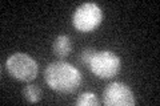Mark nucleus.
Wrapping results in <instances>:
<instances>
[{"label": "nucleus", "instance_id": "nucleus-1", "mask_svg": "<svg viewBox=\"0 0 160 106\" xmlns=\"http://www.w3.org/2000/svg\"><path fill=\"white\" fill-rule=\"evenodd\" d=\"M44 80L49 88L59 93H73L82 86L83 74L78 68L64 61L51 62L44 70Z\"/></svg>", "mask_w": 160, "mask_h": 106}, {"label": "nucleus", "instance_id": "nucleus-2", "mask_svg": "<svg viewBox=\"0 0 160 106\" xmlns=\"http://www.w3.org/2000/svg\"><path fill=\"white\" fill-rule=\"evenodd\" d=\"M6 67L8 73L15 80L22 82H29L36 78L39 65L27 53H15L7 58Z\"/></svg>", "mask_w": 160, "mask_h": 106}, {"label": "nucleus", "instance_id": "nucleus-3", "mask_svg": "<svg viewBox=\"0 0 160 106\" xmlns=\"http://www.w3.org/2000/svg\"><path fill=\"white\" fill-rule=\"evenodd\" d=\"M103 21V11L96 3H83L72 16V24L78 31L88 33L95 31Z\"/></svg>", "mask_w": 160, "mask_h": 106}, {"label": "nucleus", "instance_id": "nucleus-4", "mask_svg": "<svg viewBox=\"0 0 160 106\" xmlns=\"http://www.w3.org/2000/svg\"><path fill=\"white\" fill-rule=\"evenodd\" d=\"M122 68V62L116 53L111 50H96L89 65V70L99 78L108 80L118 76Z\"/></svg>", "mask_w": 160, "mask_h": 106}, {"label": "nucleus", "instance_id": "nucleus-5", "mask_svg": "<svg viewBox=\"0 0 160 106\" xmlns=\"http://www.w3.org/2000/svg\"><path fill=\"white\" fill-rule=\"evenodd\" d=\"M103 104L106 106H133L136 99L128 85L124 82H111L103 92Z\"/></svg>", "mask_w": 160, "mask_h": 106}, {"label": "nucleus", "instance_id": "nucleus-6", "mask_svg": "<svg viewBox=\"0 0 160 106\" xmlns=\"http://www.w3.org/2000/svg\"><path fill=\"white\" fill-rule=\"evenodd\" d=\"M52 52L58 58H66L72 52V40L67 35H60L55 39Z\"/></svg>", "mask_w": 160, "mask_h": 106}, {"label": "nucleus", "instance_id": "nucleus-7", "mask_svg": "<svg viewBox=\"0 0 160 106\" xmlns=\"http://www.w3.org/2000/svg\"><path fill=\"white\" fill-rule=\"evenodd\" d=\"M24 99L29 104H36L42 99V89L36 85H27L23 89Z\"/></svg>", "mask_w": 160, "mask_h": 106}, {"label": "nucleus", "instance_id": "nucleus-8", "mask_svg": "<svg viewBox=\"0 0 160 106\" xmlns=\"http://www.w3.org/2000/svg\"><path fill=\"white\" fill-rule=\"evenodd\" d=\"M100 102L98 97L91 92H84L78 97L76 105L78 106H98Z\"/></svg>", "mask_w": 160, "mask_h": 106}, {"label": "nucleus", "instance_id": "nucleus-9", "mask_svg": "<svg viewBox=\"0 0 160 106\" xmlns=\"http://www.w3.org/2000/svg\"><path fill=\"white\" fill-rule=\"evenodd\" d=\"M95 53H96V50L93 48H86L83 49V52L80 53V62H82L86 68H89V65H91V61L95 56Z\"/></svg>", "mask_w": 160, "mask_h": 106}]
</instances>
